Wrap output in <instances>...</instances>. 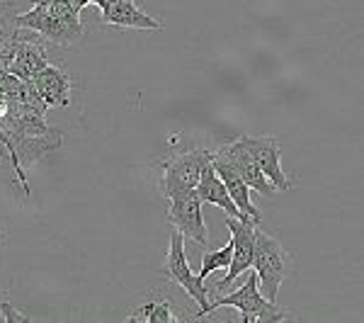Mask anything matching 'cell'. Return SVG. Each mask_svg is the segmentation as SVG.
Returning <instances> with one entry per match:
<instances>
[{
  "instance_id": "1",
  "label": "cell",
  "mask_w": 364,
  "mask_h": 323,
  "mask_svg": "<svg viewBox=\"0 0 364 323\" xmlns=\"http://www.w3.org/2000/svg\"><path fill=\"white\" fill-rule=\"evenodd\" d=\"M219 307H233L238 309L240 314V323H282V321H289L291 314L284 309H279L274 302H269V299L262 295L260 290V280H257V272L255 270H248L245 272V282L243 287L236 292H231V295H224L219 299H214V302L209 304L207 314H214Z\"/></svg>"
},
{
  "instance_id": "2",
  "label": "cell",
  "mask_w": 364,
  "mask_h": 323,
  "mask_svg": "<svg viewBox=\"0 0 364 323\" xmlns=\"http://www.w3.org/2000/svg\"><path fill=\"white\" fill-rule=\"evenodd\" d=\"M17 27L39 34L44 42L56 46H70L83 39L80 15H58L46 3H34L32 10L17 13Z\"/></svg>"
},
{
  "instance_id": "3",
  "label": "cell",
  "mask_w": 364,
  "mask_h": 323,
  "mask_svg": "<svg viewBox=\"0 0 364 323\" xmlns=\"http://www.w3.org/2000/svg\"><path fill=\"white\" fill-rule=\"evenodd\" d=\"M214 161V154L207 149H195V151H185V154L170 156L168 161L161 163L163 173L158 180V190L161 195L170 199L180 192L187 190H197L199 178H202V170Z\"/></svg>"
},
{
  "instance_id": "4",
  "label": "cell",
  "mask_w": 364,
  "mask_h": 323,
  "mask_svg": "<svg viewBox=\"0 0 364 323\" xmlns=\"http://www.w3.org/2000/svg\"><path fill=\"white\" fill-rule=\"evenodd\" d=\"M252 270L260 280V290L269 302L277 299V292L282 282L289 272V253L277 238L262 233L260 228L255 231V258H252Z\"/></svg>"
},
{
  "instance_id": "5",
  "label": "cell",
  "mask_w": 364,
  "mask_h": 323,
  "mask_svg": "<svg viewBox=\"0 0 364 323\" xmlns=\"http://www.w3.org/2000/svg\"><path fill=\"white\" fill-rule=\"evenodd\" d=\"M161 275L168 277L173 285L182 287V290L199 304V311L195 316H190L187 321H197V319H202V316H207V309H209L207 285H204V280H199V275L192 272L190 263H187V255H185V236H182L178 228H173V233H170V248H168L166 265L161 268Z\"/></svg>"
},
{
  "instance_id": "6",
  "label": "cell",
  "mask_w": 364,
  "mask_h": 323,
  "mask_svg": "<svg viewBox=\"0 0 364 323\" xmlns=\"http://www.w3.org/2000/svg\"><path fill=\"white\" fill-rule=\"evenodd\" d=\"M168 224L173 228H178L185 238L195 240L197 245H207L209 243V231L204 224L202 216V197L197 190H187L180 195L168 199Z\"/></svg>"
},
{
  "instance_id": "7",
  "label": "cell",
  "mask_w": 364,
  "mask_h": 323,
  "mask_svg": "<svg viewBox=\"0 0 364 323\" xmlns=\"http://www.w3.org/2000/svg\"><path fill=\"white\" fill-rule=\"evenodd\" d=\"M226 226H228V233H231L233 255H231V265L226 270V277L216 285L219 292H224L228 285H233V282L240 277V275L248 272L252 268V258H255V231H257L255 221L226 216Z\"/></svg>"
},
{
  "instance_id": "8",
  "label": "cell",
  "mask_w": 364,
  "mask_h": 323,
  "mask_svg": "<svg viewBox=\"0 0 364 323\" xmlns=\"http://www.w3.org/2000/svg\"><path fill=\"white\" fill-rule=\"evenodd\" d=\"M216 156L224 158L226 163H231V166L238 170L240 178L248 183L250 190L260 192V195H277V187L269 183L267 175L262 173L260 163L255 161L252 151L248 149V144H245V137H238L233 141L221 144V149L216 151Z\"/></svg>"
},
{
  "instance_id": "9",
  "label": "cell",
  "mask_w": 364,
  "mask_h": 323,
  "mask_svg": "<svg viewBox=\"0 0 364 323\" xmlns=\"http://www.w3.org/2000/svg\"><path fill=\"white\" fill-rule=\"evenodd\" d=\"M245 144L252 151L255 161L260 163L262 173L267 175V180L277 187V192H287L291 187H296V183L291 178H287V173L282 170V149L279 141L274 137H248L245 134Z\"/></svg>"
},
{
  "instance_id": "10",
  "label": "cell",
  "mask_w": 364,
  "mask_h": 323,
  "mask_svg": "<svg viewBox=\"0 0 364 323\" xmlns=\"http://www.w3.org/2000/svg\"><path fill=\"white\" fill-rule=\"evenodd\" d=\"M102 13L105 25L132 27V29H163V22L146 15L134 0H92Z\"/></svg>"
},
{
  "instance_id": "11",
  "label": "cell",
  "mask_w": 364,
  "mask_h": 323,
  "mask_svg": "<svg viewBox=\"0 0 364 323\" xmlns=\"http://www.w3.org/2000/svg\"><path fill=\"white\" fill-rule=\"evenodd\" d=\"M46 66H49V56H46L42 39L34 37V34H20L15 44L13 63H10V73H15L17 78L32 80Z\"/></svg>"
},
{
  "instance_id": "12",
  "label": "cell",
  "mask_w": 364,
  "mask_h": 323,
  "mask_svg": "<svg viewBox=\"0 0 364 323\" xmlns=\"http://www.w3.org/2000/svg\"><path fill=\"white\" fill-rule=\"evenodd\" d=\"M197 192H199V197H202V202L214 204V207H221L228 216H236V219H250V216L243 214V211L238 209V204L233 202L228 187L224 185V180L219 178V173H216L214 161H211L209 166L202 170V178H199Z\"/></svg>"
},
{
  "instance_id": "13",
  "label": "cell",
  "mask_w": 364,
  "mask_h": 323,
  "mask_svg": "<svg viewBox=\"0 0 364 323\" xmlns=\"http://www.w3.org/2000/svg\"><path fill=\"white\" fill-rule=\"evenodd\" d=\"M32 80L49 107H68L70 105V88H73V83H70V75L63 68L49 63Z\"/></svg>"
},
{
  "instance_id": "14",
  "label": "cell",
  "mask_w": 364,
  "mask_h": 323,
  "mask_svg": "<svg viewBox=\"0 0 364 323\" xmlns=\"http://www.w3.org/2000/svg\"><path fill=\"white\" fill-rule=\"evenodd\" d=\"M214 168H216V173H219V178L224 180V185L228 187V192H231V197H233V202L238 204V209L243 211V214H248L255 224H260L262 221V214H260V209L252 204V199H250V187L248 183H245L243 178L238 175V170L231 166V163H226L224 158H219L214 154Z\"/></svg>"
},
{
  "instance_id": "15",
  "label": "cell",
  "mask_w": 364,
  "mask_h": 323,
  "mask_svg": "<svg viewBox=\"0 0 364 323\" xmlns=\"http://www.w3.org/2000/svg\"><path fill=\"white\" fill-rule=\"evenodd\" d=\"M22 29L17 27V10L13 3L0 0V80L10 70L15 56V44L20 39Z\"/></svg>"
},
{
  "instance_id": "16",
  "label": "cell",
  "mask_w": 364,
  "mask_h": 323,
  "mask_svg": "<svg viewBox=\"0 0 364 323\" xmlns=\"http://www.w3.org/2000/svg\"><path fill=\"white\" fill-rule=\"evenodd\" d=\"M129 321L134 323H175L180 321L178 316L173 314L168 302H156V304H144V307L134 309L129 314Z\"/></svg>"
},
{
  "instance_id": "17",
  "label": "cell",
  "mask_w": 364,
  "mask_h": 323,
  "mask_svg": "<svg viewBox=\"0 0 364 323\" xmlns=\"http://www.w3.org/2000/svg\"><path fill=\"white\" fill-rule=\"evenodd\" d=\"M231 255H233V243L228 240L224 248L219 250H209V253L202 255V268H199V280L207 282V277L216 270H228L231 265Z\"/></svg>"
},
{
  "instance_id": "18",
  "label": "cell",
  "mask_w": 364,
  "mask_h": 323,
  "mask_svg": "<svg viewBox=\"0 0 364 323\" xmlns=\"http://www.w3.org/2000/svg\"><path fill=\"white\" fill-rule=\"evenodd\" d=\"M0 319H3L5 323H29L32 321L29 316H25L22 311H17L13 304H8V302L0 304Z\"/></svg>"
},
{
  "instance_id": "19",
  "label": "cell",
  "mask_w": 364,
  "mask_h": 323,
  "mask_svg": "<svg viewBox=\"0 0 364 323\" xmlns=\"http://www.w3.org/2000/svg\"><path fill=\"white\" fill-rule=\"evenodd\" d=\"M70 3H73V5H75V8H78V10H83L87 3H92V0H70Z\"/></svg>"
},
{
  "instance_id": "20",
  "label": "cell",
  "mask_w": 364,
  "mask_h": 323,
  "mask_svg": "<svg viewBox=\"0 0 364 323\" xmlns=\"http://www.w3.org/2000/svg\"><path fill=\"white\" fill-rule=\"evenodd\" d=\"M32 3H49V0H32Z\"/></svg>"
}]
</instances>
